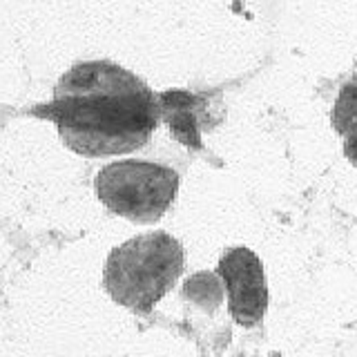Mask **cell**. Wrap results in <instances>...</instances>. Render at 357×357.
<instances>
[{
	"label": "cell",
	"mask_w": 357,
	"mask_h": 357,
	"mask_svg": "<svg viewBox=\"0 0 357 357\" xmlns=\"http://www.w3.org/2000/svg\"><path fill=\"white\" fill-rule=\"evenodd\" d=\"M219 275L226 279L230 315L241 326H257L268 306L264 266L250 248H230L219 259Z\"/></svg>",
	"instance_id": "4"
},
{
	"label": "cell",
	"mask_w": 357,
	"mask_h": 357,
	"mask_svg": "<svg viewBox=\"0 0 357 357\" xmlns=\"http://www.w3.org/2000/svg\"><path fill=\"white\" fill-rule=\"evenodd\" d=\"M159 114L167 123L172 137L190 148H201L199 126L206 121V96L170 89L159 96Z\"/></svg>",
	"instance_id": "5"
},
{
	"label": "cell",
	"mask_w": 357,
	"mask_h": 357,
	"mask_svg": "<svg viewBox=\"0 0 357 357\" xmlns=\"http://www.w3.org/2000/svg\"><path fill=\"white\" fill-rule=\"evenodd\" d=\"M183 273V245L165 232H150L116 245L103 271V286L116 304L148 312Z\"/></svg>",
	"instance_id": "2"
},
{
	"label": "cell",
	"mask_w": 357,
	"mask_h": 357,
	"mask_svg": "<svg viewBox=\"0 0 357 357\" xmlns=\"http://www.w3.org/2000/svg\"><path fill=\"white\" fill-rule=\"evenodd\" d=\"M176 170L148 161H116L96 174V195L107 210L137 223L159 221L178 190Z\"/></svg>",
	"instance_id": "3"
},
{
	"label": "cell",
	"mask_w": 357,
	"mask_h": 357,
	"mask_svg": "<svg viewBox=\"0 0 357 357\" xmlns=\"http://www.w3.org/2000/svg\"><path fill=\"white\" fill-rule=\"evenodd\" d=\"M29 114L54 121L63 143L76 154L114 156L148 143L159 121V98L121 65L92 61L65 72L50 103Z\"/></svg>",
	"instance_id": "1"
}]
</instances>
